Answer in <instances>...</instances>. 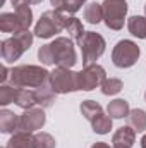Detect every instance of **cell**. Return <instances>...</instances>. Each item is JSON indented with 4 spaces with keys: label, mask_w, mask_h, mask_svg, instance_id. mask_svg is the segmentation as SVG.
Segmentation results:
<instances>
[{
    "label": "cell",
    "mask_w": 146,
    "mask_h": 148,
    "mask_svg": "<svg viewBox=\"0 0 146 148\" xmlns=\"http://www.w3.org/2000/svg\"><path fill=\"white\" fill-rule=\"evenodd\" d=\"M84 19L89 23V24H98L103 21V7L102 3L98 2H91L86 5L84 9Z\"/></svg>",
    "instance_id": "obj_21"
},
{
    "label": "cell",
    "mask_w": 146,
    "mask_h": 148,
    "mask_svg": "<svg viewBox=\"0 0 146 148\" xmlns=\"http://www.w3.org/2000/svg\"><path fill=\"white\" fill-rule=\"evenodd\" d=\"M24 52H26V47H24V43L19 40L17 35H14L12 38H7V40L2 41L0 53H2V59H3L5 62H14V60H17Z\"/></svg>",
    "instance_id": "obj_10"
},
{
    "label": "cell",
    "mask_w": 146,
    "mask_h": 148,
    "mask_svg": "<svg viewBox=\"0 0 146 148\" xmlns=\"http://www.w3.org/2000/svg\"><path fill=\"white\" fill-rule=\"evenodd\" d=\"M127 29L132 36L145 40L146 38V17L143 16H132L127 19Z\"/></svg>",
    "instance_id": "obj_18"
},
{
    "label": "cell",
    "mask_w": 146,
    "mask_h": 148,
    "mask_svg": "<svg viewBox=\"0 0 146 148\" xmlns=\"http://www.w3.org/2000/svg\"><path fill=\"white\" fill-rule=\"evenodd\" d=\"M107 79V73L102 66L91 64L86 66L83 71L77 73V83H79V91H91L98 86H102Z\"/></svg>",
    "instance_id": "obj_8"
},
{
    "label": "cell",
    "mask_w": 146,
    "mask_h": 148,
    "mask_svg": "<svg viewBox=\"0 0 146 148\" xmlns=\"http://www.w3.org/2000/svg\"><path fill=\"white\" fill-rule=\"evenodd\" d=\"M65 31L69 33V38H72L74 41H79L81 36L86 33V31H84V28H83V23H81L77 17H74V16H69V17H67Z\"/></svg>",
    "instance_id": "obj_23"
},
{
    "label": "cell",
    "mask_w": 146,
    "mask_h": 148,
    "mask_svg": "<svg viewBox=\"0 0 146 148\" xmlns=\"http://www.w3.org/2000/svg\"><path fill=\"white\" fill-rule=\"evenodd\" d=\"M139 47L131 40H120L112 50V62L120 69L132 67L139 59Z\"/></svg>",
    "instance_id": "obj_5"
},
{
    "label": "cell",
    "mask_w": 146,
    "mask_h": 148,
    "mask_svg": "<svg viewBox=\"0 0 146 148\" xmlns=\"http://www.w3.org/2000/svg\"><path fill=\"white\" fill-rule=\"evenodd\" d=\"M50 86L57 95L79 91L77 73H74L67 67H57L53 73H50Z\"/></svg>",
    "instance_id": "obj_7"
},
{
    "label": "cell",
    "mask_w": 146,
    "mask_h": 148,
    "mask_svg": "<svg viewBox=\"0 0 146 148\" xmlns=\"http://www.w3.org/2000/svg\"><path fill=\"white\" fill-rule=\"evenodd\" d=\"M67 17L64 12L59 10H46L41 14V17L38 19L36 26H35V35L38 38H52L57 33H60L62 29H65L67 26Z\"/></svg>",
    "instance_id": "obj_4"
},
{
    "label": "cell",
    "mask_w": 146,
    "mask_h": 148,
    "mask_svg": "<svg viewBox=\"0 0 146 148\" xmlns=\"http://www.w3.org/2000/svg\"><path fill=\"white\" fill-rule=\"evenodd\" d=\"M127 122L136 133L146 131V112L143 109H132L127 115Z\"/></svg>",
    "instance_id": "obj_20"
},
{
    "label": "cell",
    "mask_w": 146,
    "mask_h": 148,
    "mask_svg": "<svg viewBox=\"0 0 146 148\" xmlns=\"http://www.w3.org/2000/svg\"><path fill=\"white\" fill-rule=\"evenodd\" d=\"M41 2H43V0H35V3H41Z\"/></svg>",
    "instance_id": "obj_32"
},
{
    "label": "cell",
    "mask_w": 146,
    "mask_h": 148,
    "mask_svg": "<svg viewBox=\"0 0 146 148\" xmlns=\"http://www.w3.org/2000/svg\"><path fill=\"white\" fill-rule=\"evenodd\" d=\"M35 95H36V103L41 107V109H50L55 102V91L52 90L50 86V81L40 88H35Z\"/></svg>",
    "instance_id": "obj_13"
},
{
    "label": "cell",
    "mask_w": 146,
    "mask_h": 148,
    "mask_svg": "<svg viewBox=\"0 0 146 148\" xmlns=\"http://www.w3.org/2000/svg\"><path fill=\"white\" fill-rule=\"evenodd\" d=\"M55 138L48 133H38L35 134V148H55Z\"/></svg>",
    "instance_id": "obj_28"
},
{
    "label": "cell",
    "mask_w": 146,
    "mask_h": 148,
    "mask_svg": "<svg viewBox=\"0 0 146 148\" xmlns=\"http://www.w3.org/2000/svg\"><path fill=\"white\" fill-rule=\"evenodd\" d=\"M3 2H5V0H3Z\"/></svg>",
    "instance_id": "obj_35"
},
{
    "label": "cell",
    "mask_w": 146,
    "mask_h": 148,
    "mask_svg": "<svg viewBox=\"0 0 146 148\" xmlns=\"http://www.w3.org/2000/svg\"><path fill=\"white\" fill-rule=\"evenodd\" d=\"M102 7H103L105 26L113 31L122 29L126 16H127V2L126 0H105Z\"/></svg>",
    "instance_id": "obj_6"
},
{
    "label": "cell",
    "mask_w": 146,
    "mask_h": 148,
    "mask_svg": "<svg viewBox=\"0 0 146 148\" xmlns=\"http://www.w3.org/2000/svg\"><path fill=\"white\" fill-rule=\"evenodd\" d=\"M0 29L3 33H14V35L24 31L23 24H21V21H19V17H17L16 12H3L0 16Z\"/></svg>",
    "instance_id": "obj_12"
},
{
    "label": "cell",
    "mask_w": 146,
    "mask_h": 148,
    "mask_svg": "<svg viewBox=\"0 0 146 148\" xmlns=\"http://www.w3.org/2000/svg\"><path fill=\"white\" fill-rule=\"evenodd\" d=\"M5 148H35V136L26 131H16Z\"/></svg>",
    "instance_id": "obj_14"
},
{
    "label": "cell",
    "mask_w": 146,
    "mask_h": 148,
    "mask_svg": "<svg viewBox=\"0 0 146 148\" xmlns=\"http://www.w3.org/2000/svg\"><path fill=\"white\" fill-rule=\"evenodd\" d=\"M103 112V109H102V105L98 103V102H95V100H84L83 103H81V114L91 122L96 115H100Z\"/></svg>",
    "instance_id": "obj_24"
},
{
    "label": "cell",
    "mask_w": 146,
    "mask_h": 148,
    "mask_svg": "<svg viewBox=\"0 0 146 148\" xmlns=\"http://www.w3.org/2000/svg\"><path fill=\"white\" fill-rule=\"evenodd\" d=\"M136 141V131L131 126H122L113 133L112 143L113 148H132Z\"/></svg>",
    "instance_id": "obj_11"
},
{
    "label": "cell",
    "mask_w": 146,
    "mask_h": 148,
    "mask_svg": "<svg viewBox=\"0 0 146 148\" xmlns=\"http://www.w3.org/2000/svg\"><path fill=\"white\" fill-rule=\"evenodd\" d=\"M46 122V115L43 109H28L19 115V131H26V133H33L36 129H41Z\"/></svg>",
    "instance_id": "obj_9"
},
{
    "label": "cell",
    "mask_w": 146,
    "mask_h": 148,
    "mask_svg": "<svg viewBox=\"0 0 146 148\" xmlns=\"http://www.w3.org/2000/svg\"><path fill=\"white\" fill-rule=\"evenodd\" d=\"M122 88H124V84H122L120 79H117V77H110V79H105V83L102 84V93L107 95V97H112V95L120 93Z\"/></svg>",
    "instance_id": "obj_26"
},
{
    "label": "cell",
    "mask_w": 146,
    "mask_h": 148,
    "mask_svg": "<svg viewBox=\"0 0 146 148\" xmlns=\"http://www.w3.org/2000/svg\"><path fill=\"white\" fill-rule=\"evenodd\" d=\"M10 3L14 7H19V5H29V3H35V0H10Z\"/></svg>",
    "instance_id": "obj_29"
},
{
    "label": "cell",
    "mask_w": 146,
    "mask_h": 148,
    "mask_svg": "<svg viewBox=\"0 0 146 148\" xmlns=\"http://www.w3.org/2000/svg\"><path fill=\"white\" fill-rule=\"evenodd\" d=\"M50 3L59 12L76 14L77 10H81V7L86 3V0H50Z\"/></svg>",
    "instance_id": "obj_19"
},
{
    "label": "cell",
    "mask_w": 146,
    "mask_h": 148,
    "mask_svg": "<svg viewBox=\"0 0 146 148\" xmlns=\"http://www.w3.org/2000/svg\"><path fill=\"white\" fill-rule=\"evenodd\" d=\"M107 112L112 119H122V117H127L129 115V102H126L124 98H115L112 100L107 107Z\"/></svg>",
    "instance_id": "obj_17"
},
{
    "label": "cell",
    "mask_w": 146,
    "mask_h": 148,
    "mask_svg": "<svg viewBox=\"0 0 146 148\" xmlns=\"http://www.w3.org/2000/svg\"><path fill=\"white\" fill-rule=\"evenodd\" d=\"M77 47L81 48V53H83V64L84 67L86 66H91V64H96V60L105 53V48H107V43H105V38L95 31H86L81 40L77 41Z\"/></svg>",
    "instance_id": "obj_3"
},
{
    "label": "cell",
    "mask_w": 146,
    "mask_h": 148,
    "mask_svg": "<svg viewBox=\"0 0 146 148\" xmlns=\"http://www.w3.org/2000/svg\"><path fill=\"white\" fill-rule=\"evenodd\" d=\"M48 81L50 73L41 66H17L9 76V84L14 88H40Z\"/></svg>",
    "instance_id": "obj_2"
},
{
    "label": "cell",
    "mask_w": 146,
    "mask_h": 148,
    "mask_svg": "<svg viewBox=\"0 0 146 148\" xmlns=\"http://www.w3.org/2000/svg\"><path fill=\"white\" fill-rule=\"evenodd\" d=\"M91 148H113V147L107 145L105 141H96V143H93V145H91Z\"/></svg>",
    "instance_id": "obj_30"
},
{
    "label": "cell",
    "mask_w": 146,
    "mask_h": 148,
    "mask_svg": "<svg viewBox=\"0 0 146 148\" xmlns=\"http://www.w3.org/2000/svg\"><path fill=\"white\" fill-rule=\"evenodd\" d=\"M16 14H17L19 21H21V24H23V29L24 31L29 29V26L33 24V10H31V7L29 5H19V7H16Z\"/></svg>",
    "instance_id": "obj_25"
},
{
    "label": "cell",
    "mask_w": 146,
    "mask_h": 148,
    "mask_svg": "<svg viewBox=\"0 0 146 148\" xmlns=\"http://www.w3.org/2000/svg\"><path fill=\"white\" fill-rule=\"evenodd\" d=\"M0 131L5 134L19 131V117L10 110H0Z\"/></svg>",
    "instance_id": "obj_16"
},
{
    "label": "cell",
    "mask_w": 146,
    "mask_h": 148,
    "mask_svg": "<svg viewBox=\"0 0 146 148\" xmlns=\"http://www.w3.org/2000/svg\"><path fill=\"white\" fill-rule=\"evenodd\" d=\"M38 59L45 66H57V67L72 69L76 66V62H77L72 38L59 36L52 43L41 45L40 50H38Z\"/></svg>",
    "instance_id": "obj_1"
},
{
    "label": "cell",
    "mask_w": 146,
    "mask_h": 148,
    "mask_svg": "<svg viewBox=\"0 0 146 148\" xmlns=\"http://www.w3.org/2000/svg\"><path fill=\"white\" fill-rule=\"evenodd\" d=\"M16 93H17V88H14L12 84H2L0 86V105H9L16 102Z\"/></svg>",
    "instance_id": "obj_27"
},
{
    "label": "cell",
    "mask_w": 146,
    "mask_h": 148,
    "mask_svg": "<svg viewBox=\"0 0 146 148\" xmlns=\"http://www.w3.org/2000/svg\"><path fill=\"white\" fill-rule=\"evenodd\" d=\"M17 107L28 110V109H33L36 103V95H35V90H29V88H17V93H16V102H14Z\"/></svg>",
    "instance_id": "obj_15"
},
{
    "label": "cell",
    "mask_w": 146,
    "mask_h": 148,
    "mask_svg": "<svg viewBox=\"0 0 146 148\" xmlns=\"http://www.w3.org/2000/svg\"><path fill=\"white\" fill-rule=\"evenodd\" d=\"M145 100H146V93H145Z\"/></svg>",
    "instance_id": "obj_34"
},
{
    "label": "cell",
    "mask_w": 146,
    "mask_h": 148,
    "mask_svg": "<svg viewBox=\"0 0 146 148\" xmlns=\"http://www.w3.org/2000/svg\"><path fill=\"white\" fill-rule=\"evenodd\" d=\"M91 127H93V131L96 133V134H107L110 133V129H112V117H110L108 114H100V115H96L93 121H91Z\"/></svg>",
    "instance_id": "obj_22"
},
{
    "label": "cell",
    "mask_w": 146,
    "mask_h": 148,
    "mask_svg": "<svg viewBox=\"0 0 146 148\" xmlns=\"http://www.w3.org/2000/svg\"><path fill=\"white\" fill-rule=\"evenodd\" d=\"M141 148H146V134L141 138Z\"/></svg>",
    "instance_id": "obj_31"
},
{
    "label": "cell",
    "mask_w": 146,
    "mask_h": 148,
    "mask_svg": "<svg viewBox=\"0 0 146 148\" xmlns=\"http://www.w3.org/2000/svg\"><path fill=\"white\" fill-rule=\"evenodd\" d=\"M145 14H146V5H145Z\"/></svg>",
    "instance_id": "obj_33"
}]
</instances>
